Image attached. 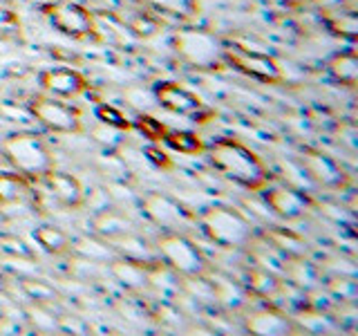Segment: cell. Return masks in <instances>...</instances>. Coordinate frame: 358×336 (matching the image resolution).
<instances>
[{"mask_svg":"<svg viewBox=\"0 0 358 336\" xmlns=\"http://www.w3.org/2000/svg\"><path fill=\"white\" fill-rule=\"evenodd\" d=\"M208 157H210V164L215 166L224 177L249 190L262 188L268 179L264 162L249 148V146H244L235 139H217L210 146Z\"/></svg>","mask_w":358,"mask_h":336,"instance_id":"obj_1","label":"cell"},{"mask_svg":"<svg viewBox=\"0 0 358 336\" xmlns=\"http://www.w3.org/2000/svg\"><path fill=\"white\" fill-rule=\"evenodd\" d=\"M3 155L22 177H45L54 168V157L34 132H16L3 141Z\"/></svg>","mask_w":358,"mask_h":336,"instance_id":"obj_2","label":"cell"},{"mask_svg":"<svg viewBox=\"0 0 358 336\" xmlns=\"http://www.w3.org/2000/svg\"><path fill=\"white\" fill-rule=\"evenodd\" d=\"M206 238L227 249H240V246L251 244L253 231L251 222L246 220L240 211L231 206H210L204 211L199 220Z\"/></svg>","mask_w":358,"mask_h":336,"instance_id":"obj_3","label":"cell"},{"mask_svg":"<svg viewBox=\"0 0 358 336\" xmlns=\"http://www.w3.org/2000/svg\"><path fill=\"white\" fill-rule=\"evenodd\" d=\"M157 251L164 258V262L182 278L204 276L208 265L204 255L197 249L193 240H188L184 233H164L157 240Z\"/></svg>","mask_w":358,"mask_h":336,"instance_id":"obj_4","label":"cell"},{"mask_svg":"<svg viewBox=\"0 0 358 336\" xmlns=\"http://www.w3.org/2000/svg\"><path fill=\"white\" fill-rule=\"evenodd\" d=\"M45 16L61 34L70 38H99L96 16L74 0H56L45 7Z\"/></svg>","mask_w":358,"mask_h":336,"instance_id":"obj_5","label":"cell"},{"mask_svg":"<svg viewBox=\"0 0 358 336\" xmlns=\"http://www.w3.org/2000/svg\"><path fill=\"white\" fill-rule=\"evenodd\" d=\"M222 59L242 74L257 78L262 83H280L282 81V70L273 56L246 50L242 45H222Z\"/></svg>","mask_w":358,"mask_h":336,"instance_id":"obj_6","label":"cell"},{"mask_svg":"<svg viewBox=\"0 0 358 336\" xmlns=\"http://www.w3.org/2000/svg\"><path fill=\"white\" fill-rule=\"evenodd\" d=\"M175 50L184 61L197 67H213L222 59V43L204 29H179L175 34Z\"/></svg>","mask_w":358,"mask_h":336,"instance_id":"obj_7","label":"cell"},{"mask_svg":"<svg viewBox=\"0 0 358 336\" xmlns=\"http://www.w3.org/2000/svg\"><path fill=\"white\" fill-rule=\"evenodd\" d=\"M143 213L157 227H162L164 233H184L188 227H193L190 213L173 197L162 193H148L143 197Z\"/></svg>","mask_w":358,"mask_h":336,"instance_id":"obj_8","label":"cell"},{"mask_svg":"<svg viewBox=\"0 0 358 336\" xmlns=\"http://www.w3.org/2000/svg\"><path fill=\"white\" fill-rule=\"evenodd\" d=\"M29 110L43 126H48L54 132L72 134L81 130V115H78V110L63 104V101L38 97L29 104Z\"/></svg>","mask_w":358,"mask_h":336,"instance_id":"obj_9","label":"cell"},{"mask_svg":"<svg viewBox=\"0 0 358 336\" xmlns=\"http://www.w3.org/2000/svg\"><path fill=\"white\" fill-rule=\"evenodd\" d=\"M157 101L171 112H177V115H186V117H204L208 115L206 106L201 104V99L197 94H193L190 90H186L184 85H177L173 81H164L157 85L155 90Z\"/></svg>","mask_w":358,"mask_h":336,"instance_id":"obj_10","label":"cell"},{"mask_svg":"<svg viewBox=\"0 0 358 336\" xmlns=\"http://www.w3.org/2000/svg\"><path fill=\"white\" fill-rule=\"evenodd\" d=\"M302 168L313 182L324 188H343L347 184V175L343 173V168L322 153H302Z\"/></svg>","mask_w":358,"mask_h":336,"instance_id":"obj_11","label":"cell"},{"mask_svg":"<svg viewBox=\"0 0 358 336\" xmlns=\"http://www.w3.org/2000/svg\"><path fill=\"white\" fill-rule=\"evenodd\" d=\"M266 204L271 206L275 216L285 218V220H298L309 211L311 202L305 193H300L298 188L291 186H273L266 190Z\"/></svg>","mask_w":358,"mask_h":336,"instance_id":"obj_12","label":"cell"},{"mask_svg":"<svg viewBox=\"0 0 358 336\" xmlns=\"http://www.w3.org/2000/svg\"><path fill=\"white\" fill-rule=\"evenodd\" d=\"M41 85L45 92L59 99H72L78 97L87 88L81 72L70 70V67H52L41 74Z\"/></svg>","mask_w":358,"mask_h":336,"instance_id":"obj_13","label":"cell"},{"mask_svg":"<svg viewBox=\"0 0 358 336\" xmlns=\"http://www.w3.org/2000/svg\"><path fill=\"white\" fill-rule=\"evenodd\" d=\"M43 179L48 182V188L54 195V200L59 202V204H63L65 209H78L83 204V186L74 175L54 171L52 168Z\"/></svg>","mask_w":358,"mask_h":336,"instance_id":"obj_14","label":"cell"},{"mask_svg":"<svg viewBox=\"0 0 358 336\" xmlns=\"http://www.w3.org/2000/svg\"><path fill=\"white\" fill-rule=\"evenodd\" d=\"M148 265L139 262L132 258H112L110 260V274L130 291H143L148 289Z\"/></svg>","mask_w":358,"mask_h":336,"instance_id":"obj_15","label":"cell"},{"mask_svg":"<svg viewBox=\"0 0 358 336\" xmlns=\"http://www.w3.org/2000/svg\"><path fill=\"white\" fill-rule=\"evenodd\" d=\"M246 330L251 334H260V336H278V334H291L296 328L285 314L273 312V309H262V312H253L249 318H246Z\"/></svg>","mask_w":358,"mask_h":336,"instance_id":"obj_16","label":"cell"},{"mask_svg":"<svg viewBox=\"0 0 358 336\" xmlns=\"http://www.w3.org/2000/svg\"><path fill=\"white\" fill-rule=\"evenodd\" d=\"M266 240L271 242V246L280 255H285V260H298V258H307L309 253L307 242L289 229H280V227L268 229Z\"/></svg>","mask_w":358,"mask_h":336,"instance_id":"obj_17","label":"cell"},{"mask_svg":"<svg viewBox=\"0 0 358 336\" xmlns=\"http://www.w3.org/2000/svg\"><path fill=\"white\" fill-rule=\"evenodd\" d=\"M94 231L106 240H117L132 233V222L115 209H103L94 218Z\"/></svg>","mask_w":358,"mask_h":336,"instance_id":"obj_18","label":"cell"},{"mask_svg":"<svg viewBox=\"0 0 358 336\" xmlns=\"http://www.w3.org/2000/svg\"><path fill=\"white\" fill-rule=\"evenodd\" d=\"M324 25L331 34L341 38H347V41H356L358 36V16L354 9H327V14H324Z\"/></svg>","mask_w":358,"mask_h":336,"instance_id":"obj_19","label":"cell"},{"mask_svg":"<svg viewBox=\"0 0 358 336\" xmlns=\"http://www.w3.org/2000/svg\"><path fill=\"white\" fill-rule=\"evenodd\" d=\"M34 238L41 244V249H45L52 255H63L72 249V240L67 238V233L54 224H41V227L34 231Z\"/></svg>","mask_w":358,"mask_h":336,"instance_id":"obj_20","label":"cell"},{"mask_svg":"<svg viewBox=\"0 0 358 336\" xmlns=\"http://www.w3.org/2000/svg\"><path fill=\"white\" fill-rule=\"evenodd\" d=\"M29 197V184L20 173H0V206L20 204Z\"/></svg>","mask_w":358,"mask_h":336,"instance_id":"obj_21","label":"cell"},{"mask_svg":"<svg viewBox=\"0 0 358 336\" xmlns=\"http://www.w3.org/2000/svg\"><path fill=\"white\" fill-rule=\"evenodd\" d=\"M329 74L343 85H356L358 81V56L354 52H341L327 63Z\"/></svg>","mask_w":358,"mask_h":336,"instance_id":"obj_22","label":"cell"},{"mask_svg":"<svg viewBox=\"0 0 358 336\" xmlns=\"http://www.w3.org/2000/svg\"><path fill=\"white\" fill-rule=\"evenodd\" d=\"M246 287H249L251 294L260 296V298H273L280 294L282 283L266 269H249L246 272Z\"/></svg>","mask_w":358,"mask_h":336,"instance_id":"obj_23","label":"cell"},{"mask_svg":"<svg viewBox=\"0 0 358 336\" xmlns=\"http://www.w3.org/2000/svg\"><path fill=\"white\" fill-rule=\"evenodd\" d=\"M164 141L171 146L173 150L182 153V155H197V153L204 150L201 139L195 132H188V130H168Z\"/></svg>","mask_w":358,"mask_h":336,"instance_id":"obj_24","label":"cell"},{"mask_svg":"<svg viewBox=\"0 0 358 336\" xmlns=\"http://www.w3.org/2000/svg\"><path fill=\"white\" fill-rule=\"evenodd\" d=\"M285 272L287 276L291 278V283L298 285V287H311V285H316V269H313L309 262H307V258H298V260H287V267H285Z\"/></svg>","mask_w":358,"mask_h":336,"instance_id":"obj_25","label":"cell"},{"mask_svg":"<svg viewBox=\"0 0 358 336\" xmlns=\"http://www.w3.org/2000/svg\"><path fill=\"white\" fill-rule=\"evenodd\" d=\"M74 246V244H72ZM76 253H81L83 258H87V260H92V262H108V258L112 260V258H117L115 253V249L112 246H108V244H103V242H96V240H78L76 242Z\"/></svg>","mask_w":358,"mask_h":336,"instance_id":"obj_26","label":"cell"},{"mask_svg":"<svg viewBox=\"0 0 358 336\" xmlns=\"http://www.w3.org/2000/svg\"><path fill=\"white\" fill-rule=\"evenodd\" d=\"M96 119L103 123V126H112L117 130H130L132 123L126 119L121 110H117L115 106H108V104H101L96 106Z\"/></svg>","mask_w":358,"mask_h":336,"instance_id":"obj_27","label":"cell"},{"mask_svg":"<svg viewBox=\"0 0 358 336\" xmlns=\"http://www.w3.org/2000/svg\"><path fill=\"white\" fill-rule=\"evenodd\" d=\"M134 126L139 128V132L143 134V137H148L152 141H162L168 132L164 123L159 119L150 117V115H139L137 119H134Z\"/></svg>","mask_w":358,"mask_h":336,"instance_id":"obj_28","label":"cell"},{"mask_svg":"<svg viewBox=\"0 0 358 336\" xmlns=\"http://www.w3.org/2000/svg\"><path fill=\"white\" fill-rule=\"evenodd\" d=\"M126 27L134 34V36L148 38V36H152V34H157V29H159V22H157L152 16H148V14H143V11H139V14L134 16L132 20L126 22Z\"/></svg>","mask_w":358,"mask_h":336,"instance_id":"obj_29","label":"cell"},{"mask_svg":"<svg viewBox=\"0 0 358 336\" xmlns=\"http://www.w3.org/2000/svg\"><path fill=\"white\" fill-rule=\"evenodd\" d=\"M20 20L7 5L0 3V38H18Z\"/></svg>","mask_w":358,"mask_h":336,"instance_id":"obj_30","label":"cell"},{"mask_svg":"<svg viewBox=\"0 0 358 336\" xmlns=\"http://www.w3.org/2000/svg\"><path fill=\"white\" fill-rule=\"evenodd\" d=\"M22 289H25L38 305H50V302L56 298L54 289L50 285L41 283V280H22Z\"/></svg>","mask_w":358,"mask_h":336,"instance_id":"obj_31","label":"cell"},{"mask_svg":"<svg viewBox=\"0 0 358 336\" xmlns=\"http://www.w3.org/2000/svg\"><path fill=\"white\" fill-rule=\"evenodd\" d=\"M155 9L166 11V14H193L195 0H150Z\"/></svg>","mask_w":358,"mask_h":336,"instance_id":"obj_32","label":"cell"},{"mask_svg":"<svg viewBox=\"0 0 358 336\" xmlns=\"http://www.w3.org/2000/svg\"><path fill=\"white\" fill-rule=\"evenodd\" d=\"M329 289L334 291L336 296H341L345 300H352L356 296V283H354V276H334Z\"/></svg>","mask_w":358,"mask_h":336,"instance_id":"obj_33","label":"cell"},{"mask_svg":"<svg viewBox=\"0 0 358 336\" xmlns=\"http://www.w3.org/2000/svg\"><path fill=\"white\" fill-rule=\"evenodd\" d=\"M0 249L11 253L14 258H31V251L18 238H0Z\"/></svg>","mask_w":358,"mask_h":336,"instance_id":"obj_34","label":"cell"},{"mask_svg":"<svg viewBox=\"0 0 358 336\" xmlns=\"http://www.w3.org/2000/svg\"><path fill=\"white\" fill-rule=\"evenodd\" d=\"M145 157H148V160L152 162V164H157V166H171V162H168V157L159 150V148H148L145 150Z\"/></svg>","mask_w":358,"mask_h":336,"instance_id":"obj_35","label":"cell"},{"mask_svg":"<svg viewBox=\"0 0 358 336\" xmlns=\"http://www.w3.org/2000/svg\"><path fill=\"white\" fill-rule=\"evenodd\" d=\"M3 5H14V3H20V0H0Z\"/></svg>","mask_w":358,"mask_h":336,"instance_id":"obj_36","label":"cell"}]
</instances>
